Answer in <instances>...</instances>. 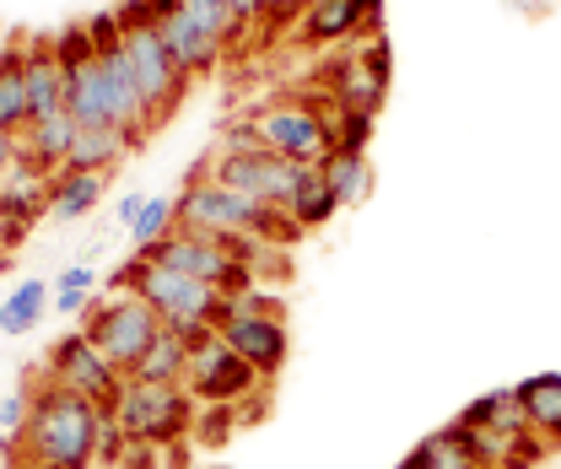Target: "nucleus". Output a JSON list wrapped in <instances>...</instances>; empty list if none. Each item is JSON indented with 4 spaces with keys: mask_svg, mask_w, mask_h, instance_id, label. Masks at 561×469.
Here are the masks:
<instances>
[{
    "mask_svg": "<svg viewBox=\"0 0 561 469\" xmlns=\"http://www.w3.org/2000/svg\"><path fill=\"white\" fill-rule=\"evenodd\" d=\"M27 426H22V448L38 469H92L98 465V432H103V410L70 394L60 384L38 378V389L27 394Z\"/></svg>",
    "mask_w": 561,
    "mask_h": 469,
    "instance_id": "nucleus-1",
    "label": "nucleus"
},
{
    "mask_svg": "<svg viewBox=\"0 0 561 469\" xmlns=\"http://www.w3.org/2000/svg\"><path fill=\"white\" fill-rule=\"evenodd\" d=\"M114 286L130 291V297H140V302H151L157 319H162L173 335L190 340V351L216 335V302H221V291L206 286V281H195V275H179V270H168V265H157V260H146V254H136L130 265L114 275Z\"/></svg>",
    "mask_w": 561,
    "mask_h": 469,
    "instance_id": "nucleus-2",
    "label": "nucleus"
},
{
    "mask_svg": "<svg viewBox=\"0 0 561 469\" xmlns=\"http://www.w3.org/2000/svg\"><path fill=\"white\" fill-rule=\"evenodd\" d=\"M195 394L184 384H151V378H125L119 400H114V421L125 426L130 443H157V448H173V443H190L195 437Z\"/></svg>",
    "mask_w": 561,
    "mask_h": 469,
    "instance_id": "nucleus-3",
    "label": "nucleus"
},
{
    "mask_svg": "<svg viewBox=\"0 0 561 469\" xmlns=\"http://www.w3.org/2000/svg\"><path fill=\"white\" fill-rule=\"evenodd\" d=\"M330 119H335V114H324V103H319V98H308V92L276 98L271 108H260V114H254L260 140H265L276 157L297 162V168L324 162V157L335 151V125H330Z\"/></svg>",
    "mask_w": 561,
    "mask_h": 469,
    "instance_id": "nucleus-4",
    "label": "nucleus"
},
{
    "mask_svg": "<svg viewBox=\"0 0 561 469\" xmlns=\"http://www.w3.org/2000/svg\"><path fill=\"white\" fill-rule=\"evenodd\" d=\"M81 335L92 340L125 378L140 367V356L151 351V340L162 335V319H157V308L151 302H140V297H114V302H103V297H92V308L81 313Z\"/></svg>",
    "mask_w": 561,
    "mask_h": 469,
    "instance_id": "nucleus-5",
    "label": "nucleus"
},
{
    "mask_svg": "<svg viewBox=\"0 0 561 469\" xmlns=\"http://www.w3.org/2000/svg\"><path fill=\"white\" fill-rule=\"evenodd\" d=\"M173 205H179V227L184 232H206L216 243H227V238H260V216H265V205H254L249 195H238V190H221L206 168L190 173L184 195Z\"/></svg>",
    "mask_w": 561,
    "mask_h": 469,
    "instance_id": "nucleus-6",
    "label": "nucleus"
},
{
    "mask_svg": "<svg viewBox=\"0 0 561 469\" xmlns=\"http://www.w3.org/2000/svg\"><path fill=\"white\" fill-rule=\"evenodd\" d=\"M146 260L179 270V275H195V281H206L216 291H249L254 286V270L243 265L227 243H216L206 232H184V227H173L162 243H151Z\"/></svg>",
    "mask_w": 561,
    "mask_h": 469,
    "instance_id": "nucleus-7",
    "label": "nucleus"
},
{
    "mask_svg": "<svg viewBox=\"0 0 561 469\" xmlns=\"http://www.w3.org/2000/svg\"><path fill=\"white\" fill-rule=\"evenodd\" d=\"M44 378L60 384V389H70V394H81V400L98 404V410H114L119 389H125V373H119L92 340L81 335V330L49 345V356H44Z\"/></svg>",
    "mask_w": 561,
    "mask_h": 469,
    "instance_id": "nucleus-8",
    "label": "nucleus"
},
{
    "mask_svg": "<svg viewBox=\"0 0 561 469\" xmlns=\"http://www.w3.org/2000/svg\"><path fill=\"white\" fill-rule=\"evenodd\" d=\"M206 173L221 190H238L254 205H280V210H286L291 184H297V162L276 157L271 146H260V151H216L206 162Z\"/></svg>",
    "mask_w": 561,
    "mask_h": 469,
    "instance_id": "nucleus-9",
    "label": "nucleus"
},
{
    "mask_svg": "<svg viewBox=\"0 0 561 469\" xmlns=\"http://www.w3.org/2000/svg\"><path fill=\"white\" fill-rule=\"evenodd\" d=\"M184 389L195 394V404H243L254 389H265V378L221 340V330L190 351V373H184Z\"/></svg>",
    "mask_w": 561,
    "mask_h": 469,
    "instance_id": "nucleus-10",
    "label": "nucleus"
},
{
    "mask_svg": "<svg viewBox=\"0 0 561 469\" xmlns=\"http://www.w3.org/2000/svg\"><path fill=\"white\" fill-rule=\"evenodd\" d=\"M125 55H130V70H136V81H140V98H146V108H151V125H168V119L179 114L184 92H190V76L173 66V55H168V44L157 38V27L125 33Z\"/></svg>",
    "mask_w": 561,
    "mask_h": 469,
    "instance_id": "nucleus-11",
    "label": "nucleus"
},
{
    "mask_svg": "<svg viewBox=\"0 0 561 469\" xmlns=\"http://www.w3.org/2000/svg\"><path fill=\"white\" fill-rule=\"evenodd\" d=\"M389 76H394V60H389V44L373 38L367 49H351L346 60L324 70V92H330V108H356V114H378L383 98H389Z\"/></svg>",
    "mask_w": 561,
    "mask_h": 469,
    "instance_id": "nucleus-12",
    "label": "nucleus"
},
{
    "mask_svg": "<svg viewBox=\"0 0 561 469\" xmlns=\"http://www.w3.org/2000/svg\"><path fill=\"white\" fill-rule=\"evenodd\" d=\"M221 340L260 373V378H276L280 362H286V313H232L221 324Z\"/></svg>",
    "mask_w": 561,
    "mask_h": 469,
    "instance_id": "nucleus-13",
    "label": "nucleus"
},
{
    "mask_svg": "<svg viewBox=\"0 0 561 469\" xmlns=\"http://www.w3.org/2000/svg\"><path fill=\"white\" fill-rule=\"evenodd\" d=\"M157 38L168 44L173 66L184 70V76H210L216 60H221V49H227L210 27H201V22L184 11V0H179L173 11H162V16H157Z\"/></svg>",
    "mask_w": 561,
    "mask_h": 469,
    "instance_id": "nucleus-14",
    "label": "nucleus"
},
{
    "mask_svg": "<svg viewBox=\"0 0 561 469\" xmlns=\"http://www.w3.org/2000/svg\"><path fill=\"white\" fill-rule=\"evenodd\" d=\"M378 16H383V0H308L297 33L302 44H341L362 27H378Z\"/></svg>",
    "mask_w": 561,
    "mask_h": 469,
    "instance_id": "nucleus-15",
    "label": "nucleus"
},
{
    "mask_svg": "<svg viewBox=\"0 0 561 469\" xmlns=\"http://www.w3.org/2000/svg\"><path fill=\"white\" fill-rule=\"evenodd\" d=\"M22 76H27V108H33V119L66 114L70 76H66V66H60L55 38H27V49H22Z\"/></svg>",
    "mask_w": 561,
    "mask_h": 469,
    "instance_id": "nucleus-16",
    "label": "nucleus"
},
{
    "mask_svg": "<svg viewBox=\"0 0 561 469\" xmlns=\"http://www.w3.org/2000/svg\"><path fill=\"white\" fill-rule=\"evenodd\" d=\"M76 135L81 125L70 119V114H49V119H33L27 130H22V162L27 168H38V173H66V157L70 146H76Z\"/></svg>",
    "mask_w": 561,
    "mask_h": 469,
    "instance_id": "nucleus-17",
    "label": "nucleus"
},
{
    "mask_svg": "<svg viewBox=\"0 0 561 469\" xmlns=\"http://www.w3.org/2000/svg\"><path fill=\"white\" fill-rule=\"evenodd\" d=\"M38 216H49V173H38L27 162L5 168L0 173V221H27L33 227Z\"/></svg>",
    "mask_w": 561,
    "mask_h": 469,
    "instance_id": "nucleus-18",
    "label": "nucleus"
},
{
    "mask_svg": "<svg viewBox=\"0 0 561 469\" xmlns=\"http://www.w3.org/2000/svg\"><path fill=\"white\" fill-rule=\"evenodd\" d=\"M513 400L524 404L535 437L546 448H561V373H535V378L513 384Z\"/></svg>",
    "mask_w": 561,
    "mask_h": 469,
    "instance_id": "nucleus-19",
    "label": "nucleus"
},
{
    "mask_svg": "<svg viewBox=\"0 0 561 469\" xmlns=\"http://www.w3.org/2000/svg\"><path fill=\"white\" fill-rule=\"evenodd\" d=\"M130 157V140L114 130V125H81V135H76V146H70L66 157V173H114L119 162Z\"/></svg>",
    "mask_w": 561,
    "mask_h": 469,
    "instance_id": "nucleus-20",
    "label": "nucleus"
},
{
    "mask_svg": "<svg viewBox=\"0 0 561 469\" xmlns=\"http://www.w3.org/2000/svg\"><path fill=\"white\" fill-rule=\"evenodd\" d=\"M22 49H27L22 33H11V38L0 44V125L16 130V135L33 125V108H27V76H22Z\"/></svg>",
    "mask_w": 561,
    "mask_h": 469,
    "instance_id": "nucleus-21",
    "label": "nucleus"
},
{
    "mask_svg": "<svg viewBox=\"0 0 561 469\" xmlns=\"http://www.w3.org/2000/svg\"><path fill=\"white\" fill-rule=\"evenodd\" d=\"M341 210L335 201V190H330V179H324V168L319 162H308V168H297V184H291V201H286V216L302 227V232H313V227H324L330 216Z\"/></svg>",
    "mask_w": 561,
    "mask_h": 469,
    "instance_id": "nucleus-22",
    "label": "nucleus"
},
{
    "mask_svg": "<svg viewBox=\"0 0 561 469\" xmlns=\"http://www.w3.org/2000/svg\"><path fill=\"white\" fill-rule=\"evenodd\" d=\"M416 469H491L481 454H476V443H470V432H459V426H443V432H426L416 448L405 454Z\"/></svg>",
    "mask_w": 561,
    "mask_h": 469,
    "instance_id": "nucleus-23",
    "label": "nucleus"
},
{
    "mask_svg": "<svg viewBox=\"0 0 561 469\" xmlns=\"http://www.w3.org/2000/svg\"><path fill=\"white\" fill-rule=\"evenodd\" d=\"M55 308V281H22L5 302H0V335L5 340H22V335H33L38 330V319Z\"/></svg>",
    "mask_w": 561,
    "mask_h": 469,
    "instance_id": "nucleus-24",
    "label": "nucleus"
},
{
    "mask_svg": "<svg viewBox=\"0 0 561 469\" xmlns=\"http://www.w3.org/2000/svg\"><path fill=\"white\" fill-rule=\"evenodd\" d=\"M319 168H324V179H330L341 210H346V205H362L373 195V162H367V151H341V146H335Z\"/></svg>",
    "mask_w": 561,
    "mask_h": 469,
    "instance_id": "nucleus-25",
    "label": "nucleus"
},
{
    "mask_svg": "<svg viewBox=\"0 0 561 469\" xmlns=\"http://www.w3.org/2000/svg\"><path fill=\"white\" fill-rule=\"evenodd\" d=\"M103 201V179L98 173H55L49 179V216L55 221H81L87 210Z\"/></svg>",
    "mask_w": 561,
    "mask_h": 469,
    "instance_id": "nucleus-26",
    "label": "nucleus"
},
{
    "mask_svg": "<svg viewBox=\"0 0 561 469\" xmlns=\"http://www.w3.org/2000/svg\"><path fill=\"white\" fill-rule=\"evenodd\" d=\"M184 373H190V340L173 335V330L162 324V335L151 340V351L140 356L136 378H151V384H184Z\"/></svg>",
    "mask_w": 561,
    "mask_h": 469,
    "instance_id": "nucleus-27",
    "label": "nucleus"
},
{
    "mask_svg": "<svg viewBox=\"0 0 561 469\" xmlns=\"http://www.w3.org/2000/svg\"><path fill=\"white\" fill-rule=\"evenodd\" d=\"M173 227H179V205L162 201V195H151V201L140 205L136 227H130V238H136V254H146L151 243H162V238H168Z\"/></svg>",
    "mask_w": 561,
    "mask_h": 469,
    "instance_id": "nucleus-28",
    "label": "nucleus"
},
{
    "mask_svg": "<svg viewBox=\"0 0 561 469\" xmlns=\"http://www.w3.org/2000/svg\"><path fill=\"white\" fill-rule=\"evenodd\" d=\"M243 421H238V404H201V415H195V448H221L232 432H238Z\"/></svg>",
    "mask_w": 561,
    "mask_h": 469,
    "instance_id": "nucleus-29",
    "label": "nucleus"
},
{
    "mask_svg": "<svg viewBox=\"0 0 561 469\" xmlns=\"http://www.w3.org/2000/svg\"><path fill=\"white\" fill-rule=\"evenodd\" d=\"M507 404H513V389H486L481 400H470L465 410H459V421H454V426H459V432H491V426L502 421V410H507Z\"/></svg>",
    "mask_w": 561,
    "mask_h": 469,
    "instance_id": "nucleus-30",
    "label": "nucleus"
},
{
    "mask_svg": "<svg viewBox=\"0 0 561 469\" xmlns=\"http://www.w3.org/2000/svg\"><path fill=\"white\" fill-rule=\"evenodd\" d=\"M184 11H190L201 27H210L221 44H238V38H243V27H238V16H232L227 0H184Z\"/></svg>",
    "mask_w": 561,
    "mask_h": 469,
    "instance_id": "nucleus-31",
    "label": "nucleus"
},
{
    "mask_svg": "<svg viewBox=\"0 0 561 469\" xmlns=\"http://www.w3.org/2000/svg\"><path fill=\"white\" fill-rule=\"evenodd\" d=\"M373 119L378 114H356V108H335V146L341 151H367V140H373Z\"/></svg>",
    "mask_w": 561,
    "mask_h": 469,
    "instance_id": "nucleus-32",
    "label": "nucleus"
},
{
    "mask_svg": "<svg viewBox=\"0 0 561 469\" xmlns=\"http://www.w3.org/2000/svg\"><path fill=\"white\" fill-rule=\"evenodd\" d=\"M125 448H130V437H125V426L114 421V410H103V432H98V465L114 469L125 459Z\"/></svg>",
    "mask_w": 561,
    "mask_h": 469,
    "instance_id": "nucleus-33",
    "label": "nucleus"
},
{
    "mask_svg": "<svg viewBox=\"0 0 561 469\" xmlns=\"http://www.w3.org/2000/svg\"><path fill=\"white\" fill-rule=\"evenodd\" d=\"M265 140H260V125L254 119H243V125H227L221 130V146L216 151H260Z\"/></svg>",
    "mask_w": 561,
    "mask_h": 469,
    "instance_id": "nucleus-34",
    "label": "nucleus"
},
{
    "mask_svg": "<svg viewBox=\"0 0 561 469\" xmlns=\"http://www.w3.org/2000/svg\"><path fill=\"white\" fill-rule=\"evenodd\" d=\"M92 286H98V270L81 265V260H76V265H66L60 275H55V291H92Z\"/></svg>",
    "mask_w": 561,
    "mask_h": 469,
    "instance_id": "nucleus-35",
    "label": "nucleus"
},
{
    "mask_svg": "<svg viewBox=\"0 0 561 469\" xmlns=\"http://www.w3.org/2000/svg\"><path fill=\"white\" fill-rule=\"evenodd\" d=\"M114 16H119V27H125V33H136V27H157V16H151V5H146V0H119V5H114Z\"/></svg>",
    "mask_w": 561,
    "mask_h": 469,
    "instance_id": "nucleus-36",
    "label": "nucleus"
},
{
    "mask_svg": "<svg viewBox=\"0 0 561 469\" xmlns=\"http://www.w3.org/2000/svg\"><path fill=\"white\" fill-rule=\"evenodd\" d=\"M27 410H33V400H27V394H11V400H0V426H5L11 437H22V426H27Z\"/></svg>",
    "mask_w": 561,
    "mask_h": 469,
    "instance_id": "nucleus-37",
    "label": "nucleus"
},
{
    "mask_svg": "<svg viewBox=\"0 0 561 469\" xmlns=\"http://www.w3.org/2000/svg\"><path fill=\"white\" fill-rule=\"evenodd\" d=\"M114 469H162V448H157V443H130L125 459Z\"/></svg>",
    "mask_w": 561,
    "mask_h": 469,
    "instance_id": "nucleus-38",
    "label": "nucleus"
},
{
    "mask_svg": "<svg viewBox=\"0 0 561 469\" xmlns=\"http://www.w3.org/2000/svg\"><path fill=\"white\" fill-rule=\"evenodd\" d=\"M140 205H146V195H125V201H119L114 210H108V221L130 232V227H136V216H140Z\"/></svg>",
    "mask_w": 561,
    "mask_h": 469,
    "instance_id": "nucleus-39",
    "label": "nucleus"
},
{
    "mask_svg": "<svg viewBox=\"0 0 561 469\" xmlns=\"http://www.w3.org/2000/svg\"><path fill=\"white\" fill-rule=\"evenodd\" d=\"M227 5H232V16H238V27H243V33H254V27H260V0H227Z\"/></svg>",
    "mask_w": 561,
    "mask_h": 469,
    "instance_id": "nucleus-40",
    "label": "nucleus"
},
{
    "mask_svg": "<svg viewBox=\"0 0 561 469\" xmlns=\"http://www.w3.org/2000/svg\"><path fill=\"white\" fill-rule=\"evenodd\" d=\"M55 308L60 313H87L92 308V291H55Z\"/></svg>",
    "mask_w": 561,
    "mask_h": 469,
    "instance_id": "nucleus-41",
    "label": "nucleus"
},
{
    "mask_svg": "<svg viewBox=\"0 0 561 469\" xmlns=\"http://www.w3.org/2000/svg\"><path fill=\"white\" fill-rule=\"evenodd\" d=\"M0 232H5V249H22L33 227H27V221H0Z\"/></svg>",
    "mask_w": 561,
    "mask_h": 469,
    "instance_id": "nucleus-42",
    "label": "nucleus"
},
{
    "mask_svg": "<svg viewBox=\"0 0 561 469\" xmlns=\"http://www.w3.org/2000/svg\"><path fill=\"white\" fill-rule=\"evenodd\" d=\"M5 459H16V443H11V432L0 426V465H5Z\"/></svg>",
    "mask_w": 561,
    "mask_h": 469,
    "instance_id": "nucleus-43",
    "label": "nucleus"
},
{
    "mask_svg": "<svg viewBox=\"0 0 561 469\" xmlns=\"http://www.w3.org/2000/svg\"><path fill=\"white\" fill-rule=\"evenodd\" d=\"M11 265V249H5V232H0V270Z\"/></svg>",
    "mask_w": 561,
    "mask_h": 469,
    "instance_id": "nucleus-44",
    "label": "nucleus"
},
{
    "mask_svg": "<svg viewBox=\"0 0 561 469\" xmlns=\"http://www.w3.org/2000/svg\"><path fill=\"white\" fill-rule=\"evenodd\" d=\"M394 469H416V465H411V459H400V465H394Z\"/></svg>",
    "mask_w": 561,
    "mask_h": 469,
    "instance_id": "nucleus-45",
    "label": "nucleus"
}]
</instances>
